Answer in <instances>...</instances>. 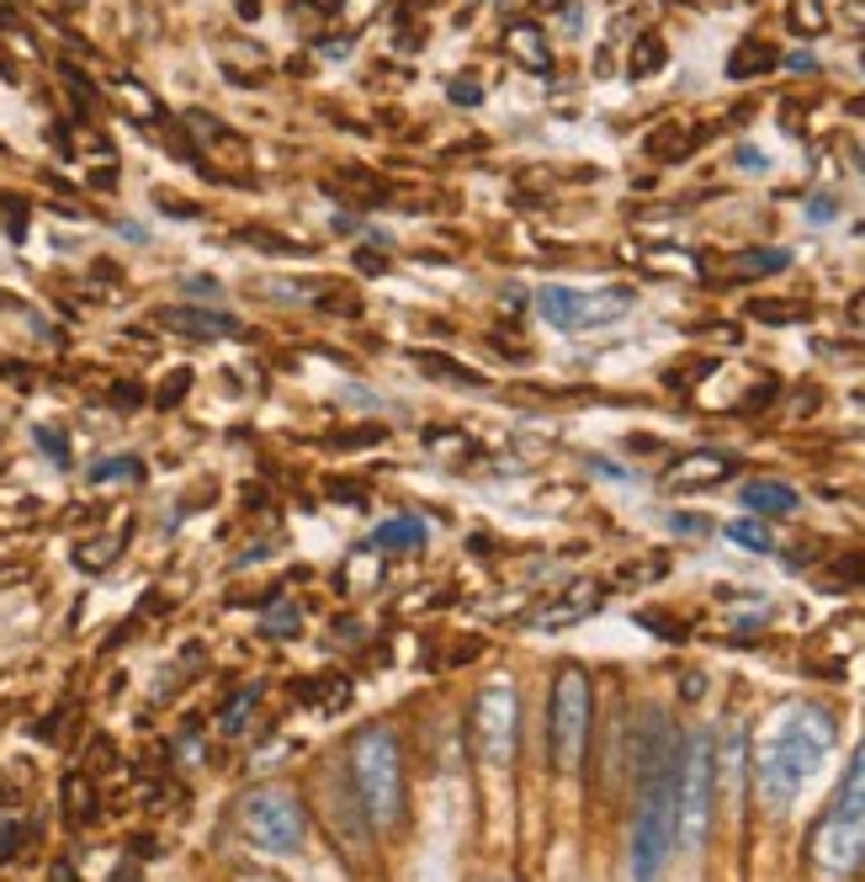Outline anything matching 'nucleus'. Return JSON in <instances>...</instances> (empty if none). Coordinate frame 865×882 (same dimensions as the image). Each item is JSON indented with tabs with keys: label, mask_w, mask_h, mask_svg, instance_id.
I'll use <instances>...</instances> for the list:
<instances>
[{
	"label": "nucleus",
	"mask_w": 865,
	"mask_h": 882,
	"mask_svg": "<svg viewBox=\"0 0 865 882\" xmlns=\"http://www.w3.org/2000/svg\"><path fill=\"white\" fill-rule=\"evenodd\" d=\"M829 744H834V712L818 707V701L791 707L776 729H770V739L759 744V761H754L759 797H765L770 808H786V803L802 792L807 776L823 765Z\"/></svg>",
	"instance_id": "obj_1"
},
{
	"label": "nucleus",
	"mask_w": 865,
	"mask_h": 882,
	"mask_svg": "<svg viewBox=\"0 0 865 882\" xmlns=\"http://www.w3.org/2000/svg\"><path fill=\"white\" fill-rule=\"evenodd\" d=\"M807 856H812V867H818L823 882H850L865 867V739L861 750L850 755V771L839 782L829 814L812 829Z\"/></svg>",
	"instance_id": "obj_2"
},
{
	"label": "nucleus",
	"mask_w": 865,
	"mask_h": 882,
	"mask_svg": "<svg viewBox=\"0 0 865 882\" xmlns=\"http://www.w3.org/2000/svg\"><path fill=\"white\" fill-rule=\"evenodd\" d=\"M351 782H357L361 814L377 829H398L404 819V750L393 729H361L351 739Z\"/></svg>",
	"instance_id": "obj_3"
},
{
	"label": "nucleus",
	"mask_w": 865,
	"mask_h": 882,
	"mask_svg": "<svg viewBox=\"0 0 865 882\" xmlns=\"http://www.w3.org/2000/svg\"><path fill=\"white\" fill-rule=\"evenodd\" d=\"M590 729H595V680L584 665H558L552 675V707H547V750H552V765L563 776H579L584 771V755H590Z\"/></svg>",
	"instance_id": "obj_4"
},
{
	"label": "nucleus",
	"mask_w": 865,
	"mask_h": 882,
	"mask_svg": "<svg viewBox=\"0 0 865 882\" xmlns=\"http://www.w3.org/2000/svg\"><path fill=\"white\" fill-rule=\"evenodd\" d=\"M239 835L271 856H293L308 840V814H303L298 792L250 787L239 797Z\"/></svg>",
	"instance_id": "obj_5"
},
{
	"label": "nucleus",
	"mask_w": 865,
	"mask_h": 882,
	"mask_svg": "<svg viewBox=\"0 0 865 882\" xmlns=\"http://www.w3.org/2000/svg\"><path fill=\"white\" fill-rule=\"evenodd\" d=\"M712 797H716V771H712V739L690 733L680 744V782H675V814H680V846H701L707 824H712Z\"/></svg>",
	"instance_id": "obj_6"
},
{
	"label": "nucleus",
	"mask_w": 865,
	"mask_h": 882,
	"mask_svg": "<svg viewBox=\"0 0 865 882\" xmlns=\"http://www.w3.org/2000/svg\"><path fill=\"white\" fill-rule=\"evenodd\" d=\"M632 308L627 287H605V293H573V287H537V314L552 330H600L616 325Z\"/></svg>",
	"instance_id": "obj_7"
},
{
	"label": "nucleus",
	"mask_w": 865,
	"mask_h": 882,
	"mask_svg": "<svg viewBox=\"0 0 865 882\" xmlns=\"http://www.w3.org/2000/svg\"><path fill=\"white\" fill-rule=\"evenodd\" d=\"M468 729H473V750L478 761L489 765H510L515 761V733H521V701H515V686H483L473 701V718H468Z\"/></svg>",
	"instance_id": "obj_8"
},
{
	"label": "nucleus",
	"mask_w": 865,
	"mask_h": 882,
	"mask_svg": "<svg viewBox=\"0 0 865 882\" xmlns=\"http://www.w3.org/2000/svg\"><path fill=\"white\" fill-rule=\"evenodd\" d=\"M733 473H738V457L733 453L696 447V453L675 457V462L664 468V489H712V484H722V479H733Z\"/></svg>",
	"instance_id": "obj_9"
},
{
	"label": "nucleus",
	"mask_w": 865,
	"mask_h": 882,
	"mask_svg": "<svg viewBox=\"0 0 865 882\" xmlns=\"http://www.w3.org/2000/svg\"><path fill=\"white\" fill-rule=\"evenodd\" d=\"M160 325L176 335H191V340H223V335H239L244 325L229 319V314H212V308H160Z\"/></svg>",
	"instance_id": "obj_10"
},
{
	"label": "nucleus",
	"mask_w": 865,
	"mask_h": 882,
	"mask_svg": "<svg viewBox=\"0 0 865 882\" xmlns=\"http://www.w3.org/2000/svg\"><path fill=\"white\" fill-rule=\"evenodd\" d=\"M600 596H605V590H600L595 579H573L563 596H558V601H552V607L537 617V628H541V633H552V628H568V622H584V617L600 607Z\"/></svg>",
	"instance_id": "obj_11"
},
{
	"label": "nucleus",
	"mask_w": 865,
	"mask_h": 882,
	"mask_svg": "<svg viewBox=\"0 0 865 882\" xmlns=\"http://www.w3.org/2000/svg\"><path fill=\"white\" fill-rule=\"evenodd\" d=\"M505 54L521 64V69H532V75H547V69H552V48H547V37H541L537 22H510Z\"/></svg>",
	"instance_id": "obj_12"
},
{
	"label": "nucleus",
	"mask_w": 865,
	"mask_h": 882,
	"mask_svg": "<svg viewBox=\"0 0 865 882\" xmlns=\"http://www.w3.org/2000/svg\"><path fill=\"white\" fill-rule=\"evenodd\" d=\"M738 500H744V511H754V516H791V511H797V489L776 484V479H754V484H744L738 489Z\"/></svg>",
	"instance_id": "obj_13"
},
{
	"label": "nucleus",
	"mask_w": 865,
	"mask_h": 882,
	"mask_svg": "<svg viewBox=\"0 0 865 882\" xmlns=\"http://www.w3.org/2000/svg\"><path fill=\"white\" fill-rule=\"evenodd\" d=\"M372 548H388V553L425 548V521L419 516H388L383 526H372Z\"/></svg>",
	"instance_id": "obj_14"
},
{
	"label": "nucleus",
	"mask_w": 865,
	"mask_h": 882,
	"mask_svg": "<svg viewBox=\"0 0 865 882\" xmlns=\"http://www.w3.org/2000/svg\"><path fill=\"white\" fill-rule=\"evenodd\" d=\"M776 48L765 43V37H744L738 48H733V59H727V75L733 80H754V75H765V69H776Z\"/></svg>",
	"instance_id": "obj_15"
},
{
	"label": "nucleus",
	"mask_w": 865,
	"mask_h": 882,
	"mask_svg": "<svg viewBox=\"0 0 865 882\" xmlns=\"http://www.w3.org/2000/svg\"><path fill=\"white\" fill-rule=\"evenodd\" d=\"M122 543H128V532H107V537H90V543H75V569H86V575H101V569H112L118 564Z\"/></svg>",
	"instance_id": "obj_16"
},
{
	"label": "nucleus",
	"mask_w": 865,
	"mask_h": 882,
	"mask_svg": "<svg viewBox=\"0 0 865 882\" xmlns=\"http://www.w3.org/2000/svg\"><path fill=\"white\" fill-rule=\"evenodd\" d=\"M791 266V250H744L733 255V276H770Z\"/></svg>",
	"instance_id": "obj_17"
},
{
	"label": "nucleus",
	"mask_w": 865,
	"mask_h": 882,
	"mask_svg": "<svg viewBox=\"0 0 865 882\" xmlns=\"http://www.w3.org/2000/svg\"><path fill=\"white\" fill-rule=\"evenodd\" d=\"M786 22L802 37H818V32L829 28V11H823V0H786Z\"/></svg>",
	"instance_id": "obj_18"
},
{
	"label": "nucleus",
	"mask_w": 865,
	"mask_h": 882,
	"mask_svg": "<svg viewBox=\"0 0 865 882\" xmlns=\"http://www.w3.org/2000/svg\"><path fill=\"white\" fill-rule=\"evenodd\" d=\"M118 479L139 484V479H144V462H139V457H101V462H90V484H118Z\"/></svg>",
	"instance_id": "obj_19"
},
{
	"label": "nucleus",
	"mask_w": 865,
	"mask_h": 882,
	"mask_svg": "<svg viewBox=\"0 0 865 882\" xmlns=\"http://www.w3.org/2000/svg\"><path fill=\"white\" fill-rule=\"evenodd\" d=\"M627 69H632V80H648V75L664 69V37H658V32H643V37H637Z\"/></svg>",
	"instance_id": "obj_20"
},
{
	"label": "nucleus",
	"mask_w": 865,
	"mask_h": 882,
	"mask_svg": "<svg viewBox=\"0 0 865 882\" xmlns=\"http://www.w3.org/2000/svg\"><path fill=\"white\" fill-rule=\"evenodd\" d=\"M64 814H69V824H86L96 814V792L86 776H64Z\"/></svg>",
	"instance_id": "obj_21"
},
{
	"label": "nucleus",
	"mask_w": 865,
	"mask_h": 882,
	"mask_svg": "<svg viewBox=\"0 0 865 882\" xmlns=\"http://www.w3.org/2000/svg\"><path fill=\"white\" fill-rule=\"evenodd\" d=\"M722 532H727V537H733L738 548H748V553H770V548H776V543H770V532H765V526H759V521H754V516H744V521H727Z\"/></svg>",
	"instance_id": "obj_22"
},
{
	"label": "nucleus",
	"mask_w": 865,
	"mask_h": 882,
	"mask_svg": "<svg viewBox=\"0 0 865 882\" xmlns=\"http://www.w3.org/2000/svg\"><path fill=\"white\" fill-rule=\"evenodd\" d=\"M314 304L335 308L340 319H357V314H361V304H357V293H351V287H319V293H314Z\"/></svg>",
	"instance_id": "obj_23"
},
{
	"label": "nucleus",
	"mask_w": 865,
	"mask_h": 882,
	"mask_svg": "<svg viewBox=\"0 0 865 882\" xmlns=\"http://www.w3.org/2000/svg\"><path fill=\"white\" fill-rule=\"evenodd\" d=\"M748 314H754V319H765V325H791V319H807L802 304H748Z\"/></svg>",
	"instance_id": "obj_24"
},
{
	"label": "nucleus",
	"mask_w": 865,
	"mask_h": 882,
	"mask_svg": "<svg viewBox=\"0 0 865 882\" xmlns=\"http://www.w3.org/2000/svg\"><path fill=\"white\" fill-rule=\"evenodd\" d=\"M118 91L128 96V112H133V118H144V122H154V118H160V107H154V96L144 91V86H133V80H122Z\"/></svg>",
	"instance_id": "obj_25"
},
{
	"label": "nucleus",
	"mask_w": 865,
	"mask_h": 882,
	"mask_svg": "<svg viewBox=\"0 0 865 882\" xmlns=\"http://www.w3.org/2000/svg\"><path fill=\"white\" fill-rule=\"evenodd\" d=\"M250 712H255V692H239V697L223 707V733H239L250 723Z\"/></svg>",
	"instance_id": "obj_26"
},
{
	"label": "nucleus",
	"mask_w": 865,
	"mask_h": 882,
	"mask_svg": "<svg viewBox=\"0 0 865 882\" xmlns=\"http://www.w3.org/2000/svg\"><path fill=\"white\" fill-rule=\"evenodd\" d=\"M447 96L457 101V107H478V101H483V86H478V75H451Z\"/></svg>",
	"instance_id": "obj_27"
},
{
	"label": "nucleus",
	"mask_w": 865,
	"mask_h": 882,
	"mask_svg": "<svg viewBox=\"0 0 865 882\" xmlns=\"http://www.w3.org/2000/svg\"><path fill=\"white\" fill-rule=\"evenodd\" d=\"M419 362L430 367V372H436V378H451V383H468V389H478V383H483V378H478L473 367H457V362H436V357H430V351H425V357H419Z\"/></svg>",
	"instance_id": "obj_28"
},
{
	"label": "nucleus",
	"mask_w": 865,
	"mask_h": 882,
	"mask_svg": "<svg viewBox=\"0 0 865 882\" xmlns=\"http://www.w3.org/2000/svg\"><path fill=\"white\" fill-rule=\"evenodd\" d=\"M266 633H271V639H293V633H298V611H293V607H276L266 617Z\"/></svg>",
	"instance_id": "obj_29"
},
{
	"label": "nucleus",
	"mask_w": 865,
	"mask_h": 882,
	"mask_svg": "<svg viewBox=\"0 0 865 882\" xmlns=\"http://www.w3.org/2000/svg\"><path fill=\"white\" fill-rule=\"evenodd\" d=\"M32 436H37V447H43V457H54L59 468H64V462H69V447H64V436H59V431L37 426V431H32Z\"/></svg>",
	"instance_id": "obj_30"
},
{
	"label": "nucleus",
	"mask_w": 865,
	"mask_h": 882,
	"mask_svg": "<svg viewBox=\"0 0 865 882\" xmlns=\"http://www.w3.org/2000/svg\"><path fill=\"white\" fill-rule=\"evenodd\" d=\"M186 389H191V372H171V378H165V389L154 394V404H180Z\"/></svg>",
	"instance_id": "obj_31"
},
{
	"label": "nucleus",
	"mask_w": 865,
	"mask_h": 882,
	"mask_svg": "<svg viewBox=\"0 0 865 882\" xmlns=\"http://www.w3.org/2000/svg\"><path fill=\"white\" fill-rule=\"evenodd\" d=\"M17 851H22V824H17V819H0V861H11Z\"/></svg>",
	"instance_id": "obj_32"
},
{
	"label": "nucleus",
	"mask_w": 865,
	"mask_h": 882,
	"mask_svg": "<svg viewBox=\"0 0 865 882\" xmlns=\"http://www.w3.org/2000/svg\"><path fill=\"white\" fill-rule=\"evenodd\" d=\"M6 224H11V229H6L11 240L28 235V229H22V224H28V203H22V197H6Z\"/></svg>",
	"instance_id": "obj_33"
},
{
	"label": "nucleus",
	"mask_w": 865,
	"mask_h": 882,
	"mask_svg": "<svg viewBox=\"0 0 865 882\" xmlns=\"http://www.w3.org/2000/svg\"><path fill=\"white\" fill-rule=\"evenodd\" d=\"M669 526H675V532H686V537H707V532H712V521H707V516H690V511H680Z\"/></svg>",
	"instance_id": "obj_34"
},
{
	"label": "nucleus",
	"mask_w": 865,
	"mask_h": 882,
	"mask_svg": "<svg viewBox=\"0 0 865 882\" xmlns=\"http://www.w3.org/2000/svg\"><path fill=\"white\" fill-rule=\"evenodd\" d=\"M180 287H186L191 298H218V282H212V276H186Z\"/></svg>",
	"instance_id": "obj_35"
},
{
	"label": "nucleus",
	"mask_w": 865,
	"mask_h": 882,
	"mask_svg": "<svg viewBox=\"0 0 865 882\" xmlns=\"http://www.w3.org/2000/svg\"><path fill=\"white\" fill-rule=\"evenodd\" d=\"M357 272H366V276H383L388 266H383V255L377 250H357Z\"/></svg>",
	"instance_id": "obj_36"
},
{
	"label": "nucleus",
	"mask_w": 865,
	"mask_h": 882,
	"mask_svg": "<svg viewBox=\"0 0 865 882\" xmlns=\"http://www.w3.org/2000/svg\"><path fill=\"white\" fill-rule=\"evenodd\" d=\"M786 64H791L797 75H812V69H818V59H812L807 48H797V54H786Z\"/></svg>",
	"instance_id": "obj_37"
},
{
	"label": "nucleus",
	"mask_w": 865,
	"mask_h": 882,
	"mask_svg": "<svg viewBox=\"0 0 865 882\" xmlns=\"http://www.w3.org/2000/svg\"><path fill=\"white\" fill-rule=\"evenodd\" d=\"M839 569H844V575H855V579H865V553H850V558H839Z\"/></svg>",
	"instance_id": "obj_38"
},
{
	"label": "nucleus",
	"mask_w": 865,
	"mask_h": 882,
	"mask_svg": "<svg viewBox=\"0 0 865 882\" xmlns=\"http://www.w3.org/2000/svg\"><path fill=\"white\" fill-rule=\"evenodd\" d=\"M807 214L812 218H834V197H812V203H807Z\"/></svg>",
	"instance_id": "obj_39"
},
{
	"label": "nucleus",
	"mask_w": 865,
	"mask_h": 882,
	"mask_svg": "<svg viewBox=\"0 0 865 882\" xmlns=\"http://www.w3.org/2000/svg\"><path fill=\"white\" fill-rule=\"evenodd\" d=\"M850 319H855V325H865V293H855V298H850Z\"/></svg>",
	"instance_id": "obj_40"
},
{
	"label": "nucleus",
	"mask_w": 865,
	"mask_h": 882,
	"mask_svg": "<svg viewBox=\"0 0 865 882\" xmlns=\"http://www.w3.org/2000/svg\"><path fill=\"white\" fill-rule=\"evenodd\" d=\"M532 6H537V11H563L568 0H532Z\"/></svg>",
	"instance_id": "obj_41"
},
{
	"label": "nucleus",
	"mask_w": 865,
	"mask_h": 882,
	"mask_svg": "<svg viewBox=\"0 0 865 882\" xmlns=\"http://www.w3.org/2000/svg\"><path fill=\"white\" fill-rule=\"evenodd\" d=\"M850 112H861V118H865V96H855V101H850Z\"/></svg>",
	"instance_id": "obj_42"
},
{
	"label": "nucleus",
	"mask_w": 865,
	"mask_h": 882,
	"mask_svg": "<svg viewBox=\"0 0 865 882\" xmlns=\"http://www.w3.org/2000/svg\"><path fill=\"white\" fill-rule=\"evenodd\" d=\"M855 160H861V171H865V150H855Z\"/></svg>",
	"instance_id": "obj_43"
},
{
	"label": "nucleus",
	"mask_w": 865,
	"mask_h": 882,
	"mask_svg": "<svg viewBox=\"0 0 865 882\" xmlns=\"http://www.w3.org/2000/svg\"><path fill=\"white\" fill-rule=\"evenodd\" d=\"M861 64H865V59H861Z\"/></svg>",
	"instance_id": "obj_44"
}]
</instances>
